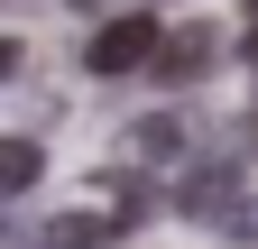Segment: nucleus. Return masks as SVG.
<instances>
[{"instance_id":"obj_4","label":"nucleus","mask_w":258,"mask_h":249,"mask_svg":"<svg viewBox=\"0 0 258 249\" xmlns=\"http://www.w3.org/2000/svg\"><path fill=\"white\" fill-rule=\"evenodd\" d=\"M120 231H111V212H55V222H37V231H19V249H111Z\"/></svg>"},{"instance_id":"obj_10","label":"nucleus","mask_w":258,"mask_h":249,"mask_svg":"<svg viewBox=\"0 0 258 249\" xmlns=\"http://www.w3.org/2000/svg\"><path fill=\"white\" fill-rule=\"evenodd\" d=\"M240 148H249V157H258V111H249V130H240Z\"/></svg>"},{"instance_id":"obj_9","label":"nucleus","mask_w":258,"mask_h":249,"mask_svg":"<svg viewBox=\"0 0 258 249\" xmlns=\"http://www.w3.org/2000/svg\"><path fill=\"white\" fill-rule=\"evenodd\" d=\"M19 74V37H0V83H10Z\"/></svg>"},{"instance_id":"obj_3","label":"nucleus","mask_w":258,"mask_h":249,"mask_svg":"<svg viewBox=\"0 0 258 249\" xmlns=\"http://www.w3.org/2000/svg\"><path fill=\"white\" fill-rule=\"evenodd\" d=\"M240 194H249V184H240V166H231V157H194V166L175 175V194H166V203L184 212V222H221Z\"/></svg>"},{"instance_id":"obj_2","label":"nucleus","mask_w":258,"mask_h":249,"mask_svg":"<svg viewBox=\"0 0 258 249\" xmlns=\"http://www.w3.org/2000/svg\"><path fill=\"white\" fill-rule=\"evenodd\" d=\"M148 55H157V19H148V10H111L102 28H92L83 65H92V74H148Z\"/></svg>"},{"instance_id":"obj_6","label":"nucleus","mask_w":258,"mask_h":249,"mask_svg":"<svg viewBox=\"0 0 258 249\" xmlns=\"http://www.w3.org/2000/svg\"><path fill=\"white\" fill-rule=\"evenodd\" d=\"M212 231H221V240H240V249H258V184H249V194H240L231 212H221Z\"/></svg>"},{"instance_id":"obj_11","label":"nucleus","mask_w":258,"mask_h":249,"mask_svg":"<svg viewBox=\"0 0 258 249\" xmlns=\"http://www.w3.org/2000/svg\"><path fill=\"white\" fill-rule=\"evenodd\" d=\"M83 10H111V0H83ZM129 10H139V0H129Z\"/></svg>"},{"instance_id":"obj_5","label":"nucleus","mask_w":258,"mask_h":249,"mask_svg":"<svg viewBox=\"0 0 258 249\" xmlns=\"http://www.w3.org/2000/svg\"><path fill=\"white\" fill-rule=\"evenodd\" d=\"M46 175V157H37V139H0V203H19L28 184Z\"/></svg>"},{"instance_id":"obj_7","label":"nucleus","mask_w":258,"mask_h":249,"mask_svg":"<svg viewBox=\"0 0 258 249\" xmlns=\"http://www.w3.org/2000/svg\"><path fill=\"white\" fill-rule=\"evenodd\" d=\"M129 148H139V157H166V148H175V120H148V130L129 139Z\"/></svg>"},{"instance_id":"obj_1","label":"nucleus","mask_w":258,"mask_h":249,"mask_svg":"<svg viewBox=\"0 0 258 249\" xmlns=\"http://www.w3.org/2000/svg\"><path fill=\"white\" fill-rule=\"evenodd\" d=\"M212 65H221V28H212V19H175V28H157V55H148L157 83H203Z\"/></svg>"},{"instance_id":"obj_8","label":"nucleus","mask_w":258,"mask_h":249,"mask_svg":"<svg viewBox=\"0 0 258 249\" xmlns=\"http://www.w3.org/2000/svg\"><path fill=\"white\" fill-rule=\"evenodd\" d=\"M240 55H249V65H258V0H249V28H240Z\"/></svg>"}]
</instances>
